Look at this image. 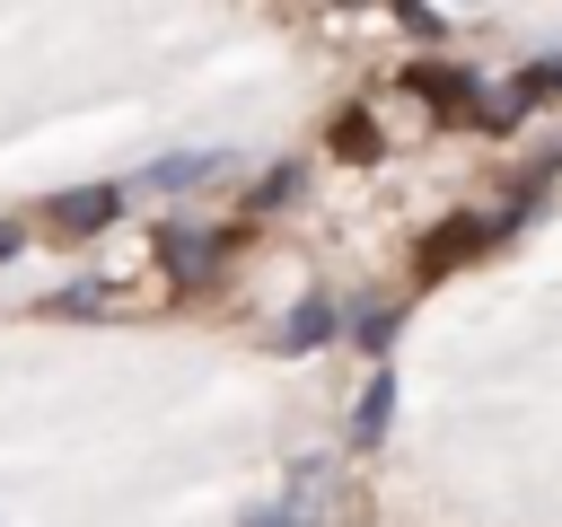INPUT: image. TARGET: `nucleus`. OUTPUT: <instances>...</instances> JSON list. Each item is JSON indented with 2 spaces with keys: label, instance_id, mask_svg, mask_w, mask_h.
I'll use <instances>...</instances> for the list:
<instances>
[{
  "label": "nucleus",
  "instance_id": "f257e3e1",
  "mask_svg": "<svg viewBox=\"0 0 562 527\" xmlns=\"http://www.w3.org/2000/svg\"><path fill=\"white\" fill-rule=\"evenodd\" d=\"M114 211H123V193H114V184H79V193H61V202H53V228H105Z\"/></svg>",
  "mask_w": 562,
  "mask_h": 527
},
{
  "label": "nucleus",
  "instance_id": "f03ea898",
  "mask_svg": "<svg viewBox=\"0 0 562 527\" xmlns=\"http://www.w3.org/2000/svg\"><path fill=\"white\" fill-rule=\"evenodd\" d=\"M246 527H316V483L299 474L281 501H263V509H246Z\"/></svg>",
  "mask_w": 562,
  "mask_h": 527
},
{
  "label": "nucleus",
  "instance_id": "7ed1b4c3",
  "mask_svg": "<svg viewBox=\"0 0 562 527\" xmlns=\"http://www.w3.org/2000/svg\"><path fill=\"white\" fill-rule=\"evenodd\" d=\"M325 334H334V307H325V299H299L290 325H281V351H316Z\"/></svg>",
  "mask_w": 562,
  "mask_h": 527
},
{
  "label": "nucleus",
  "instance_id": "20e7f679",
  "mask_svg": "<svg viewBox=\"0 0 562 527\" xmlns=\"http://www.w3.org/2000/svg\"><path fill=\"white\" fill-rule=\"evenodd\" d=\"M474 246H483V228H474V220H448V228H430V246H422V272H439L448 255H474Z\"/></svg>",
  "mask_w": 562,
  "mask_h": 527
},
{
  "label": "nucleus",
  "instance_id": "39448f33",
  "mask_svg": "<svg viewBox=\"0 0 562 527\" xmlns=\"http://www.w3.org/2000/svg\"><path fill=\"white\" fill-rule=\"evenodd\" d=\"M167 264L176 272H202V264H220V237L211 228H167Z\"/></svg>",
  "mask_w": 562,
  "mask_h": 527
},
{
  "label": "nucleus",
  "instance_id": "423d86ee",
  "mask_svg": "<svg viewBox=\"0 0 562 527\" xmlns=\"http://www.w3.org/2000/svg\"><path fill=\"white\" fill-rule=\"evenodd\" d=\"M211 167H220L211 149H184V158H158V167H149V184H158V193H176V184H202Z\"/></svg>",
  "mask_w": 562,
  "mask_h": 527
},
{
  "label": "nucleus",
  "instance_id": "0eeeda50",
  "mask_svg": "<svg viewBox=\"0 0 562 527\" xmlns=\"http://www.w3.org/2000/svg\"><path fill=\"white\" fill-rule=\"evenodd\" d=\"M386 413H395V378H369V395H360V422H351V430H360V439H378V430H386Z\"/></svg>",
  "mask_w": 562,
  "mask_h": 527
},
{
  "label": "nucleus",
  "instance_id": "6e6552de",
  "mask_svg": "<svg viewBox=\"0 0 562 527\" xmlns=\"http://www.w3.org/2000/svg\"><path fill=\"white\" fill-rule=\"evenodd\" d=\"M518 105H536V97H562V61H536V70H518V88H509Z\"/></svg>",
  "mask_w": 562,
  "mask_h": 527
}]
</instances>
